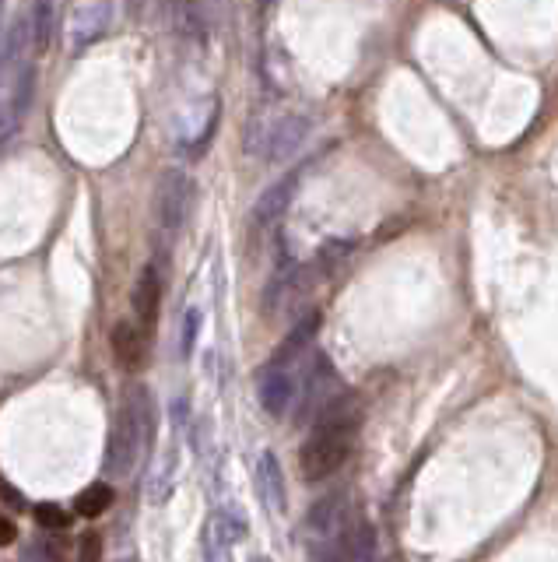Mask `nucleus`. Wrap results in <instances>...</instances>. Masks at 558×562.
<instances>
[{
	"label": "nucleus",
	"instance_id": "1",
	"mask_svg": "<svg viewBox=\"0 0 558 562\" xmlns=\"http://www.w3.org/2000/svg\"><path fill=\"white\" fill-rule=\"evenodd\" d=\"M358 422H362V411H358V401L351 394H337L320 411L313 433L299 450V468L306 482H323V478L344 468V461L355 450Z\"/></svg>",
	"mask_w": 558,
	"mask_h": 562
},
{
	"label": "nucleus",
	"instance_id": "2",
	"mask_svg": "<svg viewBox=\"0 0 558 562\" xmlns=\"http://www.w3.org/2000/svg\"><path fill=\"white\" fill-rule=\"evenodd\" d=\"M151 433H155V401H151V390L144 383H130L123 390L113 433H109V450H106L109 475L127 478L141 464L144 450L151 447Z\"/></svg>",
	"mask_w": 558,
	"mask_h": 562
},
{
	"label": "nucleus",
	"instance_id": "3",
	"mask_svg": "<svg viewBox=\"0 0 558 562\" xmlns=\"http://www.w3.org/2000/svg\"><path fill=\"white\" fill-rule=\"evenodd\" d=\"M194 197L197 187L183 169H165L155 187V222L165 236H176L186 225V218L194 211Z\"/></svg>",
	"mask_w": 558,
	"mask_h": 562
},
{
	"label": "nucleus",
	"instance_id": "4",
	"mask_svg": "<svg viewBox=\"0 0 558 562\" xmlns=\"http://www.w3.org/2000/svg\"><path fill=\"white\" fill-rule=\"evenodd\" d=\"M309 130H313V120L306 113H285L260 130V141L250 148V155H260L267 162H288L306 145Z\"/></svg>",
	"mask_w": 558,
	"mask_h": 562
},
{
	"label": "nucleus",
	"instance_id": "5",
	"mask_svg": "<svg viewBox=\"0 0 558 562\" xmlns=\"http://www.w3.org/2000/svg\"><path fill=\"white\" fill-rule=\"evenodd\" d=\"M246 538V517L236 506H222L204 520L201 552L204 562H232V548Z\"/></svg>",
	"mask_w": 558,
	"mask_h": 562
},
{
	"label": "nucleus",
	"instance_id": "6",
	"mask_svg": "<svg viewBox=\"0 0 558 562\" xmlns=\"http://www.w3.org/2000/svg\"><path fill=\"white\" fill-rule=\"evenodd\" d=\"M113 25V4L109 0H88V4H78L67 22V46L71 53H85L92 43H99L102 36Z\"/></svg>",
	"mask_w": 558,
	"mask_h": 562
},
{
	"label": "nucleus",
	"instance_id": "7",
	"mask_svg": "<svg viewBox=\"0 0 558 562\" xmlns=\"http://www.w3.org/2000/svg\"><path fill=\"white\" fill-rule=\"evenodd\" d=\"M295 187H299V173H288L285 180H278L274 187H267L264 194H260V201H257V208H253V215H250L253 229H257V232L274 229V225L285 218L288 204H292V197H295Z\"/></svg>",
	"mask_w": 558,
	"mask_h": 562
},
{
	"label": "nucleus",
	"instance_id": "8",
	"mask_svg": "<svg viewBox=\"0 0 558 562\" xmlns=\"http://www.w3.org/2000/svg\"><path fill=\"white\" fill-rule=\"evenodd\" d=\"M260 404L271 418H285V411L295 404V380L285 366H267L257 380Z\"/></svg>",
	"mask_w": 558,
	"mask_h": 562
},
{
	"label": "nucleus",
	"instance_id": "9",
	"mask_svg": "<svg viewBox=\"0 0 558 562\" xmlns=\"http://www.w3.org/2000/svg\"><path fill=\"white\" fill-rule=\"evenodd\" d=\"M257 492H260V499H264V506L274 513V517H281V513L288 510L285 471H281V461L271 454V450L260 454V461H257Z\"/></svg>",
	"mask_w": 558,
	"mask_h": 562
},
{
	"label": "nucleus",
	"instance_id": "10",
	"mask_svg": "<svg viewBox=\"0 0 558 562\" xmlns=\"http://www.w3.org/2000/svg\"><path fill=\"white\" fill-rule=\"evenodd\" d=\"M341 394V387H337V376H334V369H330V362L323 359H316V373L309 376L306 380V394H302V422L306 418H320V411L327 408L334 397Z\"/></svg>",
	"mask_w": 558,
	"mask_h": 562
},
{
	"label": "nucleus",
	"instance_id": "11",
	"mask_svg": "<svg viewBox=\"0 0 558 562\" xmlns=\"http://www.w3.org/2000/svg\"><path fill=\"white\" fill-rule=\"evenodd\" d=\"M109 345H113L116 366H123L127 373H137L144 366V334L134 320H116L109 331Z\"/></svg>",
	"mask_w": 558,
	"mask_h": 562
},
{
	"label": "nucleus",
	"instance_id": "12",
	"mask_svg": "<svg viewBox=\"0 0 558 562\" xmlns=\"http://www.w3.org/2000/svg\"><path fill=\"white\" fill-rule=\"evenodd\" d=\"M130 306H134V317L144 327H155L158 306H162V278H158V267L148 264L134 281V292H130Z\"/></svg>",
	"mask_w": 558,
	"mask_h": 562
},
{
	"label": "nucleus",
	"instance_id": "13",
	"mask_svg": "<svg viewBox=\"0 0 558 562\" xmlns=\"http://www.w3.org/2000/svg\"><path fill=\"white\" fill-rule=\"evenodd\" d=\"M337 562H376V527L369 520H355L348 527Z\"/></svg>",
	"mask_w": 558,
	"mask_h": 562
},
{
	"label": "nucleus",
	"instance_id": "14",
	"mask_svg": "<svg viewBox=\"0 0 558 562\" xmlns=\"http://www.w3.org/2000/svg\"><path fill=\"white\" fill-rule=\"evenodd\" d=\"M316 331H320V313L313 310V313H306V317H302V324L292 327V334H288L285 341H281L278 352H274V359H271V366H285L288 369V362H292L302 348L313 345Z\"/></svg>",
	"mask_w": 558,
	"mask_h": 562
},
{
	"label": "nucleus",
	"instance_id": "15",
	"mask_svg": "<svg viewBox=\"0 0 558 562\" xmlns=\"http://www.w3.org/2000/svg\"><path fill=\"white\" fill-rule=\"evenodd\" d=\"M176 464H179V450L176 447H169L162 457H158L155 471H151V482H148V499H151V503H162V499L172 492V475H176Z\"/></svg>",
	"mask_w": 558,
	"mask_h": 562
},
{
	"label": "nucleus",
	"instance_id": "16",
	"mask_svg": "<svg viewBox=\"0 0 558 562\" xmlns=\"http://www.w3.org/2000/svg\"><path fill=\"white\" fill-rule=\"evenodd\" d=\"M109 506H113V489H109L106 482L88 485V489L78 492V499H74V513H78V517H88V520L102 517Z\"/></svg>",
	"mask_w": 558,
	"mask_h": 562
},
{
	"label": "nucleus",
	"instance_id": "17",
	"mask_svg": "<svg viewBox=\"0 0 558 562\" xmlns=\"http://www.w3.org/2000/svg\"><path fill=\"white\" fill-rule=\"evenodd\" d=\"M53 29V0H36V18H32V39H36V53L50 46Z\"/></svg>",
	"mask_w": 558,
	"mask_h": 562
},
{
	"label": "nucleus",
	"instance_id": "18",
	"mask_svg": "<svg viewBox=\"0 0 558 562\" xmlns=\"http://www.w3.org/2000/svg\"><path fill=\"white\" fill-rule=\"evenodd\" d=\"M32 513H36V520L46 527V531H67V527L74 524L71 513H67L64 506H57V503H39Z\"/></svg>",
	"mask_w": 558,
	"mask_h": 562
},
{
	"label": "nucleus",
	"instance_id": "19",
	"mask_svg": "<svg viewBox=\"0 0 558 562\" xmlns=\"http://www.w3.org/2000/svg\"><path fill=\"white\" fill-rule=\"evenodd\" d=\"M201 324H204V313L201 310H186L183 317V345H179V352L190 355L197 345V334H201Z\"/></svg>",
	"mask_w": 558,
	"mask_h": 562
},
{
	"label": "nucleus",
	"instance_id": "20",
	"mask_svg": "<svg viewBox=\"0 0 558 562\" xmlns=\"http://www.w3.org/2000/svg\"><path fill=\"white\" fill-rule=\"evenodd\" d=\"M29 559L32 562H64V548L50 538H39L36 545L29 548Z\"/></svg>",
	"mask_w": 558,
	"mask_h": 562
},
{
	"label": "nucleus",
	"instance_id": "21",
	"mask_svg": "<svg viewBox=\"0 0 558 562\" xmlns=\"http://www.w3.org/2000/svg\"><path fill=\"white\" fill-rule=\"evenodd\" d=\"M78 562H102V538L99 534H81L78 538Z\"/></svg>",
	"mask_w": 558,
	"mask_h": 562
},
{
	"label": "nucleus",
	"instance_id": "22",
	"mask_svg": "<svg viewBox=\"0 0 558 562\" xmlns=\"http://www.w3.org/2000/svg\"><path fill=\"white\" fill-rule=\"evenodd\" d=\"M15 541H18V527H15V520L4 517V513H0V545H15Z\"/></svg>",
	"mask_w": 558,
	"mask_h": 562
},
{
	"label": "nucleus",
	"instance_id": "23",
	"mask_svg": "<svg viewBox=\"0 0 558 562\" xmlns=\"http://www.w3.org/2000/svg\"><path fill=\"white\" fill-rule=\"evenodd\" d=\"M0 499H8V506H15V510H22V506H25V499L18 496V492L11 489V485L4 482V478H0Z\"/></svg>",
	"mask_w": 558,
	"mask_h": 562
},
{
	"label": "nucleus",
	"instance_id": "24",
	"mask_svg": "<svg viewBox=\"0 0 558 562\" xmlns=\"http://www.w3.org/2000/svg\"><path fill=\"white\" fill-rule=\"evenodd\" d=\"M250 562H271V559H267V555H253Z\"/></svg>",
	"mask_w": 558,
	"mask_h": 562
},
{
	"label": "nucleus",
	"instance_id": "25",
	"mask_svg": "<svg viewBox=\"0 0 558 562\" xmlns=\"http://www.w3.org/2000/svg\"><path fill=\"white\" fill-rule=\"evenodd\" d=\"M0 29H4V0H0Z\"/></svg>",
	"mask_w": 558,
	"mask_h": 562
},
{
	"label": "nucleus",
	"instance_id": "26",
	"mask_svg": "<svg viewBox=\"0 0 558 562\" xmlns=\"http://www.w3.org/2000/svg\"><path fill=\"white\" fill-rule=\"evenodd\" d=\"M257 4H260V8H271V4H274V0H257Z\"/></svg>",
	"mask_w": 558,
	"mask_h": 562
}]
</instances>
